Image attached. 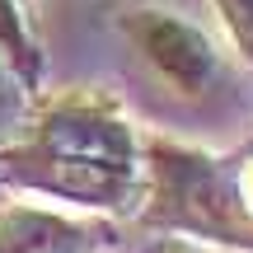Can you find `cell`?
<instances>
[{
    "mask_svg": "<svg viewBox=\"0 0 253 253\" xmlns=\"http://www.w3.org/2000/svg\"><path fill=\"white\" fill-rule=\"evenodd\" d=\"M126 33H131L136 52H141L178 94H197L202 84L216 75V52H211V42L192 24H183V19L141 9V14L126 19Z\"/></svg>",
    "mask_w": 253,
    "mask_h": 253,
    "instance_id": "cell-2",
    "label": "cell"
},
{
    "mask_svg": "<svg viewBox=\"0 0 253 253\" xmlns=\"http://www.w3.org/2000/svg\"><path fill=\"white\" fill-rule=\"evenodd\" d=\"M220 14H225L230 33H235V42L244 47V56L253 61V0H216Z\"/></svg>",
    "mask_w": 253,
    "mask_h": 253,
    "instance_id": "cell-4",
    "label": "cell"
},
{
    "mask_svg": "<svg viewBox=\"0 0 253 253\" xmlns=\"http://www.w3.org/2000/svg\"><path fill=\"white\" fill-rule=\"evenodd\" d=\"M244 188H249V202H253V169H249V183H244Z\"/></svg>",
    "mask_w": 253,
    "mask_h": 253,
    "instance_id": "cell-6",
    "label": "cell"
},
{
    "mask_svg": "<svg viewBox=\"0 0 253 253\" xmlns=\"http://www.w3.org/2000/svg\"><path fill=\"white\" fill-rule=\"evenodd\" d=\"M80 244V230L66 220L38 216V211H9L0 216V253H71Z\"/></svg>",
    "mask_w": 253,
    "mask_h": 253,
    "instance_id": "cell-3",
    "label": "cell"
},
{
    "mask_svg": "<svg viewBox=\"0 0 253 253\" xmlns=\"http://www.w3.org/2000/svg\"><path fill=\"white\" fill-rule=\"evenodd\" d=\"M0 113H5V84H0Z\"/></svg>",
    "mask_w": 253,
    "mask_h": 253,
    "instance_id": "cell-7",
    "label": "cell"
},
{
    "mask_svg": "<svg viewBox=\"0 0 253 253\" xmlns=\"http://www.w3.org/2000/svg\"><path fill=\"white\" fill-rule=\"evenodd\" d=\"M0 38H5L9 47H19V24H14V14H9V0H0Z\"/></svg>",
    "mask_w": 253,
    "mask_h": 253,
    "instance_id": "cell-5",
    "label": "cell"
},
{
    "mask_svg": "<svg viewBox=\"0 0 253 253\" xmlns=\"http://www.w3.org/2000/svg\"><path fill=\"white\" fill-rule=\"evenodd\" d=\"M19 178L75 202L122 207L131 192V131L99 108L66 103L42 122L38 141L14 155Z\"/></svg>",
    "mask_w": 253,
    "mask_h": 253,
    "instance_id": "cell-1",
    "label": "cell"
}]
</instances>
